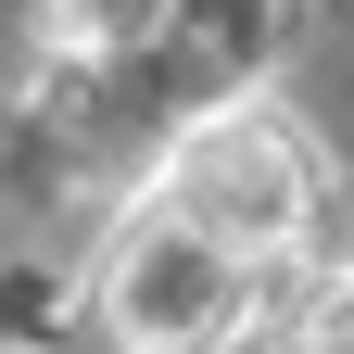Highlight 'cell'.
Here are the masks:
<instances>
[{
	"label": "cell",
	"instance_id": "obj_1",
	"mask_svg": "<svg viewBox=\"0 0 354 354\" xmlns=\"http://www.w3.org/2000/svg\"><path fill=\"white\" fill-rule=\"evenodd\" d=\"M165 203L190 215L203 241H228L241 266H279L317 228V140L279 102H215L190 140L165 152Z\"/></svg>",
	"mask_w": 354,
	"mask_h": 354
},
{
	"label": "cell",
	"instance_id": "obj_2",
	"mask_svg": "<svg viewBox=\"0 0 354 354\" xmlns=\"http://www.w3.org/2000/svg\"><path fill=\"white\" fill-rule=\"evenodd\" d=\"M253 317V266L228 241H203L177 203H152L140 228L102 253V329L114 354H215Z\"/></svg>",
	"mask_w": 354,
	"mask_h": 354
},
{
	"label": "cell",
	"instance_id": "obj_3",
	"mask_svg": "<svg viewBox=\"0 0 354 354\" xmlns=\"http://www.w3.org/2000/svg\"><path fill=\"white\" fill-rule=\"evenodd\" d=\"M38 26H51V51H140V38L165 26V0H38Z\"/></svg>",
	"mask_w": 354,
	"mask_h": 354
},
{
	"label": "cell",
	"instance_id": "obj_4",
	"mask_svg": "<svg viewBox=\"0 0 354 354\" xmlns=\"http://www.w3.org/2000/svg\"><path fill=\"white\" fill-rule=\"evenodd\" d=\"M279 354H354V279H317L291 304V329H279Z\"/></svg>",
	"mask_w": 354,
	"mask_h": 354
}]
</instances>
